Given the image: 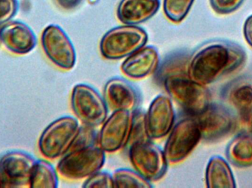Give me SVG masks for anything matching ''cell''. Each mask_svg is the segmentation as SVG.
Segmentation results:
<instances>
[{
  "label": "cell",
  "instance_id": "obj_1",
  "mask_svg": "<svg viewBox=\"0 0 252 188\" xmlns=\"http://www.w3.org/2000/svg\"><path fill=\"white\" fill-rule=\"evenodd\" d=\"M246 60V52L238 44L226 41H210L189 57L188 77L201 85H210L241 68Z\"/></svg>",
  "mask_w": 252,
  "mask_h": 188
},
{
  "label": "cell",
  "instance_id": "obj_2",
  "mask_svg": "<svg viewBox=\"0 0 252 188\" xmlns=\"http://www.w3.org/2000/svg\"><path fill=\"white\" fill-rule=\"evenodd\" d=\"M161 83L170 99L182 107L187 115L195 116L211 104V96L206 85L192 81L188 74L167 77Z\"/></svg>",
  "mask_w": 252,
  "mask_h": 188
},
{
  "label": "cell",
  "instance_id": "obj_3",
  "mask_svg": "<svg viewBox=\"0 0 252 188\" xmlns=\"http://www.w3.org/2000/svg\"><path fill=\"white\" fill-rule=\"evenodd\" d=\"M146 31L136 25L117 27L108 31L100 43L101 55L107 60L126 58L148 42Z\"/></svg>",
  "mask_w": 252,
  "mask_h": 188
},
{
  "label": "cell",
  "instance_id": "obj_4",
  "mask_svg": "<svg viewBox=\"0 0 252 188\" xmlns=\"http://www.w3.org/2000/svg\"><path fill=\"white\" fill-rule=\"evenodd\" d=\"M78 119L63 116L49 124L40 136L38 148L47 159L55 160L66 155L79 132Z\"/></svg>",
  "mask_w": 252,
  "mask_h": 188
},
{
  "label": "cell",
  "instance_id": "obj_5",
  "mask_svg": "<svg viewBox=\"0 0 252 188\" xmlns=\"http://www.w3.org/2000/svg\"><path fill=\"white\" fill-rule=\"evenodd\" d=\"M106 162V152L98 146L70 150L57 165V172L72 181L84 180L100 171Z\"/></svg>",
  "mask_w": 252,
  "mask_h": 188
},
{
  "label": "cell",
  "instance_id": "obj_6",
  "mask_svg": "<svg viewBox=\"0 0 252 188\" xmlns=\"http://www.w3.org/2000/svg\"><path fill=\"white\" fill-rule=\"evenodd\" d=\"M201 140L196 118L188 115L175 124L168 134L164 153L168 163L177 164L185 161Z\"/></svg>",
  "mask_w": 252,
  "mask_h": 188
},
{
  "label": "cell",
  "instance_id": "obj_7",
  "mask_svg": "<svg viewBox=\"0 0 252 188\" xmlns=\"http://www.w3.org/2000/svg\"><path fill=\"white\" fill-rule=\"evenodd\" d=\"M71 106L78 119L85 125L99 127L108 118V105L104 98L87 84H78L74 87Z\"/></svg>",
  "mask_w": 252,
  "mask_h": 188
},
{
  "label": "cell",
  "instance_id": "obj_8",
  "mask_svg": "<svg viewBox=\"0 0 252 188\" xmlns=\"http://www.w3.org/2000/svg\"><path fill=\"white\" fill-rule=\"evenodd\" d=\"M129 160L135 171L151 183L164 177L169 164L164 151L151 140L130 145Z\"/></svg>",
  "mask_w": 252,
  "mask_h": 188
},
{
  "label": "cell",
  "instance_id": "obj_9",
  "mask_svg": "<svg viewBox=\"0 0 252 188\" xmlns=\"http://www.w3.org/2000/svg\"><path fill=\"white\" fill-rule=\"evenodd\" d=\"M41 41L44 53L53 64L66 71L75 67L77 59L75 47L61 27L47 26L43 30Z\"/></svg>",
  "mask_w": 252,
  "mask_h": 188
},
{
  "label": "cell",
  "instance_id": "obj_10",
  "mask_svg": "<svg viewBox=\"0 0 252 188\" xmlns=\"http://www.w3.org/2000/svg\"><path fill=\"white\" fill-rule=\"evenodd\" d=\"M132 112L115 110L102 124L97 137V146L106 153H115L128 144Z\"/></svg>",
  "mask_w": 252,
  "mask_h": 188
},
{
  "label": "cell",
  "instance_id": "obj_11",
  "mask_svg": "<svg viewBox=\"0 0 252 188\" xmlns=\"http://www.w3.org/2000/svg\"><path fill=\"white\" fill-rule=\"evenodd\" d=\"M147 133L151 140L168 135L175 125L176 112L169 96L158 95L151 102L145 113Z\"/></svg>",
  "mask_w": 252,
  "mask_h": 188
},
{
  "label": "cell",
  "instance_id": "obj_12",
  "mask_svg": "<svg viewBox=\"0 0 252 188\" xmlns=\"http://www.w3.org/2000/svg\"><path fill=\"white\" fill-rule=\"evenodd\" d=\"M201 139L205 141H217L227 135L233 129L235 121L231 112L220 105L210 104L207 109L195 115Z\"/></svg>",
  "mask_w": 252,
  "mask_h": 188
},
{
  "label": "cell",
  "instance_id": "obj_13",
  "mask_svg": "<svg viewBox=\"0 0 252 188\" xmlns=\"http://www.w3.org/2000/svg\"><path fill=\"white\" fill-rule=\"evenodd\" d=\"M35 161L31 155L21 151L7 152L0 158V172L7 188L30 187Z\"/></svg>",
  "mask_w": 252,
  "mask_h": 188
},
{
  "label": "cell",
  "instance_id": "obj_14",
  "mask_svg": "<svg viewBox=\"0 0 252 188\" xmlns=\"http://www.w3.org/2000/svg\"><path fill=\"white\" fill-rule=\"evenodd\" d=\"M0 42L14 54H25L35 48L36 37L26 24L9 22L0 27Z\"/></svg>",
  "mask_w": 252,
  "mask_h": 188
},
{
  "label": "cell",
  "instance_id": "obj_15",
  "mask_svg": "<svg viewBox=\"0 0 252 188\" xmlns=\"http://www.w3.org/2000/svg\"><path fill=\"white\" fill-rule=\"evenodd\" d=\"M159 63L158 50L152 46H145L126 57L121 71L127 78L143 79L157 72Z\"/></svg>",
  "mask_w": 252,
  "mask_h": 188
},
{
  "label": "cell",
  "instance_id": "obj_16",
  "mask_svg": "<svg viewBox=\"0 0 252 188\" xmlns=\"http://www.w3.org/2000/svg\"><path fill=\"white\" fill-rule=\"evenodd\" d=\"M103 98L111 109L133 112L139 102L137 91L133 85L123 78H112L106 82Z\"/></svg>",
  "mask_w": 252,
  "mask_h": 188
},
{
  "label": "cell",
  "instance_id": "obj_17",
  "mask_svg": "<svg viewBox=\"0 0 252 188\" xmlns=\"http://www.w3.org/2000/svg\"><path fill=\"white\" fill-rule=\"evenodd\" d=\"M160 8V0H121L117 16L121 23L136 25L149 20Z\"/></svg>",
  "mask_w": 252,
  "mask_h": 188
},
{
  "label": "cell",
  "instance_id": "obj_18",
  "mask_svg": "<svg viewBox=\"0 0 252 188\" xmlns=\"http://www.w3.org/2000/svg\"><path fill=\"white\" fill-rule=\"evenodd\" d=\"M225 99L244 120L252 114V82L247 80L234 81L223 92Z\"/></svg>",
  "mask_w": 252,
  "mask_h": 188
},
{
  "label": "cell",
  "instance_id": "obj_19",
  "mask_svg": "<svg viewBox=\"0 0 252 188\" xmlns=\"http://www.w3.org/2000/svg\"><path fill=\"white\" fill-rule=\"evenodd\" d=\"M206 186L209 188L236 187L232 170L220 156H213L207 163L205 172Z\"/></svg>",
  "mask_w": 252,
  "mask_h": 188
},
{
  "label": "cell",
  "instance_id": "obj_20",
  "mask_svg": "<svg viewBox=\"0 0 252 188\" xmlns=\"http://www.w3.org/2000/svg\"><path fill=\"white\" fill-rule=\"evenodd\" d=\"M226 157L231 163L239 168L252 166V133L237 134L226 148Z\"/></svg>",
  "mask_w": 252,
  "mask_h": 188
},
{
  "label": "cell",
  "instance_id": "obj_21",
  "mask_svg": "<svg viewBox=\"0 0 252 188\" xmlns=\"http://www.w3.org/2000/svg\"><path fill=\"white\" fill-rule=\"evenodd\" d=\"M59 186L57 171L50 162L45 161L35 162L31 174L30 187L56 188Z\"/></svg>",
  "mask_w": 252,
  "mask_h": 188
},
{
  "label": "cell",
  "instance_id": "obj_22",
  "mask_svg": "<svg viewBox=\"0 0 252 188\" xmlns=\"http://www.w3.org/2000/svg\"><path fill=\"white\" fill-rule=\"evenodd\" d=\"M189 57L187 53H174L158 66L157 69V79L161 82L164 78L172 75L188 74Z\"/></svg>",
  "mask_w": 252,
  "mask_h": 188
},
{
  "label": "cell",
  "instance_id": "obj_23",
  "mask_svg": "<svg viewBox=\"0 0 252 188\" xmlns=\"http://www.w3.org/2000/svg\"><path fill=\"white\" fill-rule=\"evenodd\" d=\"M115 188H151V182L140 175L137 171L128 168H119L112 174Z\"/></svg>",
  "mask_w": 252,
  "mask_h": 188
},
{
  "label": "cell",
  "instance_id": "obj_24",
  "mask_svg": "<svg viewBox=\"0 0 252 188\" xmlns=\"http://www.w3.org/2000/svg\"><path fill=\"white\" fill-rule=\"evenodd\" d=\"M195 0H164L163 10L173 23H180L188 16Z\"/></svg>",
  "mask_w": 252,
  "mask_h": 188
},
{
  "label": "cell",
  "instance_id": "obj_25",
  "mask_svg": "<svg viewBox=\"0 0 252 188\" xmlns=\"http://www.w3.org/2000/svg\"><path fill=\"white\" fill-rule=\"evenodd\" d=\"M151 140L147 133L145 113L139 109H134L132 112V123L130 127L129 146L133 143Z\"/></svg>",
  "mask_w": 252,
  "mask_h": 188
},
{
  "label": "cell",
  "instance_id": "obj_26",
  "mask_svg": "<svg viewBox=\"0 0 252 188\" xmlns=\"http://www.w3.org/2000/svg\"><path fill=\"white\" fill-rule=\"evenodd\" d=\"M97 137L98 133L96 132L95 127L84 124L80 127L79 132L74 140L70 150L95 146L96 143L97 144Z\"/></svg>",
  "mask_w": 252,
  "mask_h": 188
},
{
  "label": "cell",
  "instance_id": "obj_27",
  "mask_svg": "<svg viewBox=\"0 0 252 188\" xmlns=\"http://www.w3.org/2000/svg\"><path fill=\"white\" fill-rule=\"evenodd\" d=\"M83 188H115L112 174L106 171H99L86 179L83 183Z\"/></svg>",
  "mask_w": 252,
  "mask_h": 188
},
{
  "label": "cell",
  "instance_id": "obj_28",
  "mask_svg": "<svg viewBox=\"0 0 252 188\" xmlns=\"http://www.w3.org/2000/svg\"><path fill=\"white\" fill-rule=\"evenodd\" d=\"M244 0H210L212 8L219 14H229L238 10Z\"/></svg>",
  "mask_w": 252,
  "mask_h": 188
},
{
  "label": "cell",
  "instance_id": "obj_29",
  "mask_svg": "<svg viewBox=\"0 0 252 188\" xmlns=\"http://www.w3.org/2000/svg\"><path fill=\"white\" fill-rule=\"evenodd\" d=\"M18 7L17 0H0V27L14 17Z\"/></svg>",
  "mask_w": 252,
  "mask_h": 188
},
{
  "label": "cell",
  "instance_id": "obj_30",
  "mask_svg": "<svg viewBox=\"0 0 252 188\" xmlns=\"http://www.w3.org/2000/svg\"><path fill=\"white\" fill-rule=\"evenodd\" d=\"M244 34L246 41L252 47V15L247 18L244 23Z\"/></svg>",
  "mask_w": 252,
  "mask_h": 188
},
{
  "label": "cell",
  "instance_id": "obj_31",
  "mask_svg": "<svg viewBox=\"0 0 252 188\" xmlns=\"http://www.w3.org/2000/svg\"><path fill=\"white\" fill-rule=\"evenodd\" d=\"M58 5L64 10H72L81 4L82 0H55Z\"/></svg>",
  "mask_w": 252,
  "mask_h": 188
},
{
  "label": "cell",
  "instance_id": "obj_32",
  "mask_svg": "<svg viewBox=\"0 0 252 188\" xmlns=\"http://www.w3.org/2000/svg\"><path fill=\"white\" fill-rule=\"evenodd\" d=\"M0 188H7V185H6L5 182H4L1 172H0Z\"/></svg>",
  "mask_w": 252,
  "mask_h": 188
},
{
  "label": "cell",
  "instance_id": "obj_33",
  "mask_svg": "<svg viewBox=\"0 0 252 188\" xmlns=\"http://www.w3.org/2000/svg\"></svg>",
  "mask_w": 252,
  "mask_h": 188
}]
</instances>
